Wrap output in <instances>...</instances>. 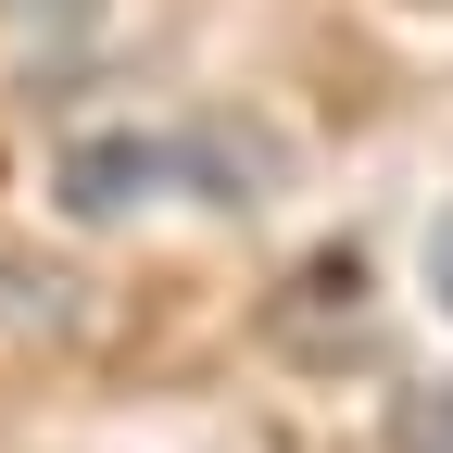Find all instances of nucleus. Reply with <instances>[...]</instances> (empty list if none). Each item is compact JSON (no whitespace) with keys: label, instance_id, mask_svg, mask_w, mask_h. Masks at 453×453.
<instances>
[{"label":"nucleus","instance_id":"1","mask_svg":"<svg viewBox=\"0 0 453 453\" xmlns=\"http://www.w3.org/2000/svg\"><path fill=\"white\" fill-rule=\"evenodd\" d=\"M416 265H428V303H441V327H453V189H441V214H428V252H416Z\"/></svg>","mask_w":453,"mask_h":453}]
</instances>
